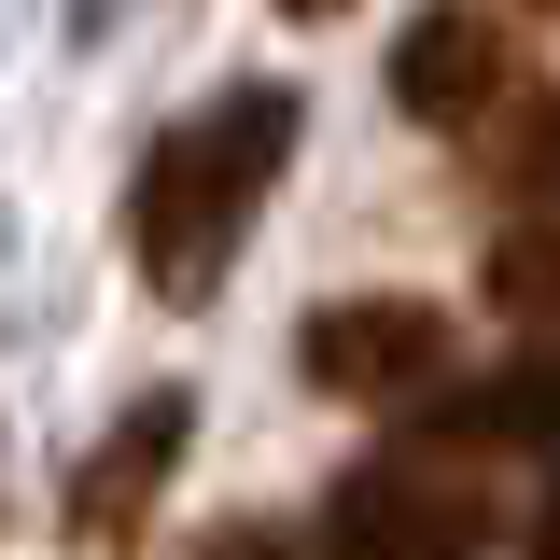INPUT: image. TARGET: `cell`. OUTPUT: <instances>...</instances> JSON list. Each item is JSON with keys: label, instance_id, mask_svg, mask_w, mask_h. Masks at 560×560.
<instances>
[{"label": "cell", "instance_id": "obj_2", "mask_svg": "<svg viewBox=\"0 0 560 560\" xmlns=\"http://www.w3.org/2000/svg\"><path fill=\"white\" fill-rule=\"evenodd\" d=\"M323 560H490V504L420 448H378L323 490Z\"/></svg>", "mask_w": 560, "mask_h": 560}, {"label": "cell", "instance_id": "obj_9", "mask_svg": "<svg viewBox=\"0 0 560 560\" xmlns=\"http://www.w3.org/2000/svg\"><path fill=\"white\" fill-rule=\"evenodd\" d=\"M197 560H294V533H267V518H224V533H197Z\"/></svg>", "mask_w": 560, "mask_h": 560}, {"label": "cell", "instance_id": "obj_3", "mask_svg": "<svg viewBox=\"0 0 560 560\" xmlns=\"http://www.w3.org/2000/svg\"><path fill=\"white\" fill-rule=\"evenodd\" d=\"M308 378L323 393H364V407H393V393H434V364H448V308H420V294H337V308H308Z\"/></svg>", "mask_w": 560, "mask_h": 560}, {"label": "cell", "instance_id": "obj_6", "mask_svg": "<svg viewBox=\"0 0 560 560\" xmlns=\"http://www.w3.org/2000/svg\"><path fill=\"white\" fill-rule=\"evenodd\" d=\"M393 98H407L420 127H477L490 98H504V28H490L477 0H434L407 43H393Z\"/></svg>", "mask_w": 560, "mask_h": 560}, {"label": "cell", "instance_id": "obj_7", "mask_svg": "<svg viewBox=\"0 0 560 560\" xmlns=\"http://www.w3.org/2000/svg\"><path fill=\"white\" fill-rule=\"evenodd\" d=\"M490 308H518V323H560V224H518V238L490 253Z\"/></svg>", "mask_w": 560, "mask_h": 560}, {"label": "cell", "instance_id": "obj_5", "mask_svg": "<svg viewBox=\"0 0 560 560\" xmlns=\"http://www.w3.org/2000/svg\"><path fill=\"white\" fill-rule=\"evenodd\" d=\"M477 448H560V350H518L490 378L420 393V463H477Z\"/></svg>", "mask_w": 560, "mask_h": 560}, {"label": "cell", "instance_id": "obj_10", "mask_svg": "<svg viewBox=\"0 0 560 560\" xmlns=\"http://www.w3.org/2000/svg\"><path fill=\"white\" fill-rule=\"evenodd\" d=\"M533 560H560V477H547V504H533Z\"/></svg>", "mask_w": 560, "mask_h": 560}, {"label": "cell", "instance_id": "obj_8", "mask_svg": "<svg viewBox=\"0 0 560 560\" xmlns=\"http://www.w3.org/2000/svg\"><path fill=\"white\" fill-rule=\"evenodd\" d=\"M504 168H518V197H547V210H560V98H547L518 140H504Z\"/></svg>", "mask_w": 560, "mask_h": 560}, {"label": "cell", "instance_id": "obj_4", "mask_svg": "<svg viewBox=\"0 0 560 560\" xmlns=\"http://www.w3.org/2000/svg\"><path fill=\"white\" fill-rule=\"evenodd\" d=\"M183 434H197L183 393H140V407L98 434V463H84V490H70V547L84 560H127V533L154 518V490H168V463H183Z\"/></svg>", "mask_w": 560, "mask_h": 560}, {"label": "cell", "instance_id": "obj_11", "mask_svg": "<svg viewBox=\"0 0 560 560\" xmlns=\"http://www.w3.org/2000/svg\"><path fill=\"white\" fill-rule=\"evenodd\" d=\"M280 14H350V0H280Z\"/></svg>", "mask_w": 560, "mask_h": 560}, {"label": "cell", "instance_id": "obj_1", "mask_svg": "<svg viewBox=\"0 0 560 560\" xmlns=\"http://www.w3.org/2000/svg\"><path fill=\"white\" fill-rule=\"evenodd\" d=\"M280 168H294V84H238V98L183 113V127L140 154V183H127L140 280H154L168 308H197L210 280H224V253L253 238V210H267Z\"/></svg>", "mask_w": 560, "mask_h": 560}]
</instances>
